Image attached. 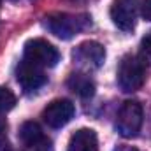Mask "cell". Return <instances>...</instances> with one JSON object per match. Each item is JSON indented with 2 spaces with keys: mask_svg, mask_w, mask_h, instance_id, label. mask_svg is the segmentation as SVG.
<instances>
[{
  "mask_svg": "<svg viewBox=\"0 0 151 151\" xmlns=\"http://www.w3.org/2000/svg\"><path fill=\"white\" fill-rule=\"evenodd\" d=\"M23 58L37 67H55L60 62L58 49L44 39H30L25 44Z\"/></svg>",
  "mask_w": 151,
  "mask_h": 151,
  "instance_id": "cell-4",
  "label": "cell"
},
{
  "mask_svg": "<svg viewBox=\"0 0 151 151\" xmlns=\"http://www.w3.org/2000/svg\"><path fill=\"white\" fill-rule=\"evenodd\" d=\"M137 18V0H114L111 7L113 23L125 32L134 30Z\"/></svg>",
  "mask_w": 151,
  "mask_h": 151,
  "instance_id": "cell-8",
  "label": "cell"
},
{
  "mask_svg": "<svg viewBox=\"0 0 151 151\" xmlns=\"http://www.w3.org/2000/svg\"><path fill=\"white\" fill-rule=\"evenodd\" d=\"M144 111L137 100H125L116 114V130L121 137H135L142 127Z\"/></svg>",
  "mask_w": 151,
  "mask_h": 151,
  "instance_id": "cell-2",
  "label": "cell"
},
{
  "mask_svg": "<svg viewBox=\"0 0 151 151\" xmlns=\"http://www.w3.org/2000/svg\"><path fill=\"white\" fill-rule=\"evenodd\" d=\"M141 16H142V19L151 21V0H144L141 4Z\"/></svg>",
  "mask_w": 151,
  "mask_h": 151,
  "instance_id": "cell-16",
  "label": "cell"
},
{
  "mask_svg": "<svg viewBox=\"0 0 151 151\" xmlns=\"http://www.w3.org/2000/svg\"><path fill=\"white\" fill-rule=\"evenodd\" d=\"M146 81V62L137 55H127L118 67V84L123 91L132 93L141 90Z\"/></svg>",
  "mask_w": 151,
  "mask_h": 151,
  "instance_id": "cell-1",
  "label": "cell"
},
{
  "mask_svg": "<svg viewBox=\"0 0 151 151\" xmlns=\"http://www.w3.org/2000/svg\"><path fill=\"white\" fill-rule=\"evenodd\" d=\"M86 25V19H83L81 16L74 14H67V12H55L44 18V27L58 39L69 40L76 34H79Z\"/></svg>",
  "mask_w": 151,
  "mask_h": 151,
  "instance_id": "cell-3",
  "label": "cell"
},
{
  "mask_svg": "<svg viewBox=\"0 0 151 151\" xmlns=\"http://www.w3.org/2000/svg\"><path fill=\"white\" fill-rule=\"evenodd\" d=\"M25 151H53V148H51V141L46 137L42 142H39L35 146H27Z\"/></svg>",
  "mask_w": 151,
  "mask_h": 151,
  "instance_id": "cell-15",
  "label": "cell"
},
{
  "mask_svg": "<svg viewBox=\"0 0 151 151\" xmlns=\"http://www.w3.org/2000/svg\"><path fill=\"white\" fill-rule=\"evenodd\" d=\"M74 62L84 69H99L106 60V49L100 42L86 40L81 42L74 51Z\"/></svg>",
  "mask_w": 151,
  "mask_h": 151,
  "instance_id": "cell-6",
  "label": "cell"
},
{
  "mask_svg": "<svg viewBox=\"0 0 151 151\" xmlns=\"http://www.w3.org/2000/svg\"><path fill=\"white\" fill-rule=\"evenodd\" d=\"M74 113H76V107L70 100L58 99V100H53V102H49L46 106V109L42 111V118L47 123V127L62 128L74 118Z\"/></svg>",
  "mask_w": 151,
  "mask_h": 151,
  "instance_id": "cell-5",
  "label": "cell"
},
{
  "mask_svg": "<svg viewBox=\"0 0 151 151\" xmlns=\"http://www.w3.org/2000/svg\"><path fill=\"white\" fill-rule=\"evenodd\" d=\"M0 5H2V0H0Z\"/></svg>",
  "mask_w": 151,
  "mask_h": 151,
  "instance_id": "cell-18",
  "label": "cell"
},
{
  "mask_svg": "<svg viewBox=\"0 0 151 151\" xmlns=\"http://www.w3.org/2000/svg\"><path fill=\"white\" fill-rule=\"evenodd\" d=\"M16 77H18V83L21 84V88L27 93L37 91L39 88H42L46 84V81H47L42 67H37V65L27 62L25 58H23V62L16 69Z\"/></svg>",
  "mask_w": 151,
  "mask_h": 151,
  "instance_id": "cell-7",
  "label": "cell"
},
{
  "mask_svg": "<svg viewBox=\"0 0 151 151\" xmlns=\"http://www.w3.org/2000/svg\"><path fill=\"white\" fill-rule=\"evenodd\" d=\"M0 151H11V144L7 139V125L5 121H0Z\"/></svg>",
  "mask_w": 151,
  "mask_h": 151,
  "instance_id": "cell-14",
  "label": "cell"
},
{
  "mask_svg": "<svg viewBox=\"0 0 151 151\" xmlns=\"http://www.w3.org/2000/svg\"><path fill=\"white\" fill-rule=\"evenodd\" d=\"M67 151H99V139L95 130L79 128L70 135Z\"/></svg>",
  "mask_w": 151,
  "mask_h": 151,
  "instance_id": "cell-9",
  "label": "cell"
},
{
  "mask_svg": "<svg viewBox=\"0 0 151 151\" xmlns=\"http://www.w3.org/2000/svg\"><path fill=\"white\" fill-rule=\"evenodd\" d=\"M141 58L144 62L151 63V32L146 34L141 40Z\"/></svg>",
  "mask_w": 151,
  "mask_h": 151,
  "instance_id": "cell-13",
  "label": "cell"
},
{
  "mask_svg": "<svg viewBox=\"0 0 151 151\" xmlns=\"http://www.w3.org/2000/svg\"><path fill=\"white\" fill-rule=\"evenodd\" d=\"M114 151H139L137 148H134V146H127V144H119V146H116Z\"/></svg>",
  "mask_w": 151,
  "mask_h": 151,
  "instance_id": "cell-17",
  "label": "cell"
},
{
  "mask_svg": "<svg viewBox=\"0 0 151 151\" xmlns=\"http://www.w3.org/2000/svg\"><path fill=\"white\" fill-rule=\"evenodd\" d=\"M19 139L25 146H35L46 139V135L37 121H25L19 127Z\"/></svg>",
  "mask_w": 151,
  "mask_h": 151,
  "instance_id": "cell-11",
  "label": "cell"
},
{
  "mask_svg": "<svg viewBox=\"0 0 151 151\" xmlns=\"http://www.w3.org/2000/svg\"><path fill=\"white\" fill-rule=\"evenodd\" d=\"M67 86L74 91L76 95L83 97V99H88L95 93V83L88 77L86 74H72L67 81Z\"/></svg>",
  "mask_w": 151,
  "mask_h": 151,
  "instance_id": "cell-10",
  "label": "cell"
},
{
  "mask_svg": "<svg viewBox=\"0 0 151 151\" xmlns=\"http://www.w3.org/2000/svg\"><path fill=\"white\" fill-rule=\"evenodd\" d=\"M16 106V95L9 90L0 86V113H7Z\"/></svg>",
  "mask_w": 151,
  "mask_h": 151,
  "instance_id": "cell-12",
  "label": "cell"
}]
</instances>
